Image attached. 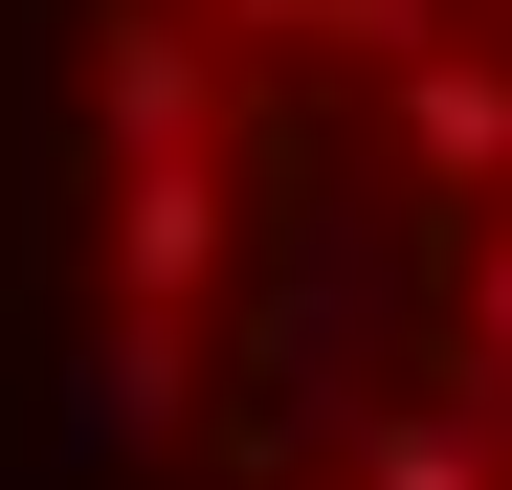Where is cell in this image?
I'll use <instances>...</instances> for the list:
<instances>
[{"instance_id":"1","label":"cell","mask_w":512,"mask_h":490,"mask_svg":"<svg viewBox=\"0 0 512 490\" xmlns=\"http://www.w3.org/2000/svg\"><path fill=\"white\" fill-rule=\"evenodd\" d=\"M201 268H223V201L156 156V179H134V290H201Z\"/></svg>"}]
</instances>
